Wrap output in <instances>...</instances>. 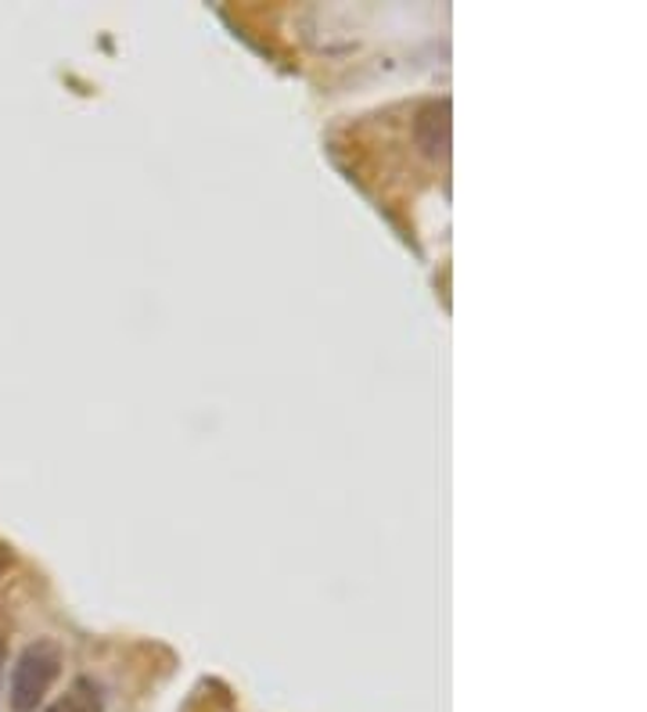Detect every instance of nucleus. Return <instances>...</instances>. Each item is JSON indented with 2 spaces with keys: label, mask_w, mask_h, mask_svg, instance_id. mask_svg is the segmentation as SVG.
I'll return each instance as SVG.
<instances>
[{
  "label": "nucleus",
  "mask_w": 647,
  "mask_h": 712,
  "mask_svg": "<svg viewBox=\"0 0 647 712\" xmlns=\"http://www.w3.org/2000/svg\"><path fill=\"white\" fill-rule=\"evenodd\" d=\"M48 712H104V694L90 676H80Z\"/></svg>",
  "instance_id": "3"
},
{
  "label": "nucleus",
  "mask_w": 647,
  "mask_h": 712,
  "mask_svg": "<svg viewBox=\"0 0 647 712\" xmlns=\"http://www.w3.org/2000/svg\"><path fill=\"white\" fill-rule=\"evenodd\" d=\"M418 141L431 159H442L450 148V101H431L418 116Z\"/></svg>",
  "instance_id": "2"
},
{
  "label": "nucleus",
  "mask_w": 647,
  "mask_h": 712,
  "mask_svg": "<svg viewBox=\"0 0 647 712\" xmlns=\"http://www.w3.org/2000/svg\"><path fill=\"white\" fill-rule=\"evenodd\" d=\"M0 680H4V648H0Z\"/></svg>",
  "instance_id": "5"
},
{
  "label": "nucleus",
  "mask_w": 647,
  "mask_h": 712,
  "mask_svg": "<svg viewBox=\"0 0 647 712\" xmlns=\"http://www.w3.org/2000/svg\"><path fill=\"white\" fill-rule=\"evenodd\" d=\"M11 562H14V554H11V548H8V543H4V540H0V572H4V569H8Z\"/></svg>",
  "instance_id": "4"
},
{
  "label": "nucleus",
  "mask_w": 647,
  "mask_h": 712,
  "mask_svg": "<svg viewBox=\"0 0 647 712\" xmlns=\"http://www.w3.org/2000/svg\"><path fill=\"white\" fill-rule=\"evenodd\" d=\"M61 648L54 641H33L11 665L8 680V705L11 712H37L61 676Z\"/></svg>",
  "instance_id": "1"
}]
</instances>
